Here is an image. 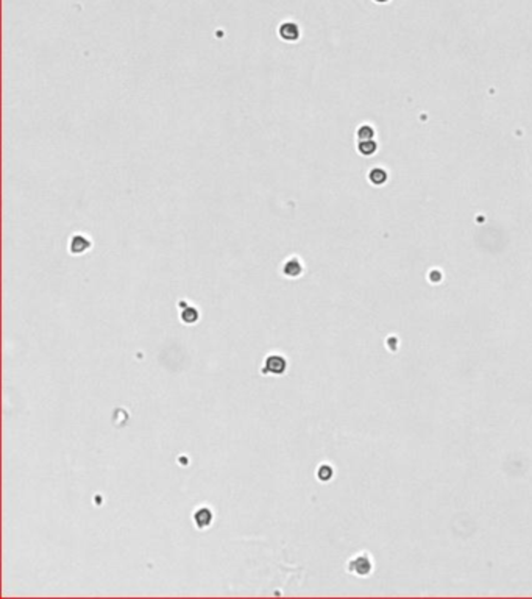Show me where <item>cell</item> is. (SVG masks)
Here are the masks:
<instances>
[{
	"instance_id": "obj_10",
	"label": "cell",
	"mask_w": 532,
	"mask_h": 599,
	"mask_svg": "<svg viewBox=\"0 0 532 599\" xmlns=\"http://www.w3.org/2000/svg\"><path fill=\"white\" fill-rule=\"evenodd\" d=\"M370 180H372L374 184H381V183L386 180V173H384L382 170H380V169H374V170H372V173H370Z\"/></svg>"
},
{
	"instance_id": "obj_5",
	"label": "cell",
	"mask_w": 532,
	"mask_h": 599,
	"mask_svg": "<svg viewBox=\"0 0 532 599\" xmlns=\"http://www.w3.org/2000/svg\"><path fill=\"white\" fill-rule=\"evenodd\" d=\"M281 272H282V275H284V276H286V278H290V279H294V278H298V276H302V275H303V272H304V265H303V261H302V258L295 256V254H292V256H289L286 261L282 262Z\"/></svg>"
},
{
	"instance_id": "obj_9",
	"label": "cell",
	"mask_w": 532,
	"mask_h": 599,
	"mask_svg": "<svg viewBox=\"0 0 532 599\" xmlns=\"http://www.w3.org/2000/svg\"><path fill=\"white\" fill-rule=\"evenodd\" d=\"M374 148H376V145L370 141V139H367V141H362L359 144V151L362 153V155H372V153L374 151Z\"/></svg>"
},
{
	"instance_id": "obj_12",
	"label": "cell",
	"mask_w": 532,
	"mask_h": 599,
	"mask_svg": "<svg viewBox=\"0 0 532 599\" xmlns=\"http://www.w3.org/2000/svg\"><path fill=\"white\" fill-rule=\"evenodd\" d=\"M374 2H378V3H384V2H388V0H374Z\"/></svg>"
},
{
	"instance_id": "obj_8",
	"label": "cell",
	"mask_w": 532,
	"mask_h": 599,
	"mask_svg": "<svg viewBox=\"0 0 532 599\" xmlns=\"http://www.w3.org/2000/svg\"><path fill=\"white\" fill-rule=\"evenodd\" d=\"M332 476H334V468H332L330 464H322V465L317 468V479H318V481L328 482V481L332 479Z\"/></svg>"
},
{
	"instance_id": "obj_4",
	"label": "cell",
	"mask_w": 532,
	"mask_h": 599,
	"mask_svg": "<svg viewBox=\"0 0 532 599\" xmlns=\"http://www.w3.org/2000/svg\"><path fill=\"white\" fill-rule=\"evenodd\" d=\"M192 521H194V525H196L197 529H200V531L208 529L214 521L212 509L208 507V506H198L192 514Z\"/></svg>"
},
{
	"instance_id": "obj_7",
	"label": "cell",
	"mask_w": 532,
	"mask_h": 599,
	"mask_svg": "<svg viewBox=\"0 0 532 599\" xmlns=\"http://www.w3.org/2000/svg\"><path fill=\"white\" fill-rule=\"evenodd\" d=\"M180 320L183 322L184 325H194L200 320V311L196 308V306H190L188 303H184V308L181 309L180 312Z\"/></svg>"
},
{
	"instance_id": "obj_1",
	"label": "cell",
	"mask_w": 532,
	"mask_h": 599,
	"mask_svg": "<svg viewBox=\"0 0 532 599\" xmlns=\"http://www.w3.org/2000/svg\"><path fill=\"white\" fill-rule=\"evenodd\" d=\"M288 359L280 353H270L266 356V359L261 367V373L266 376H281L288 372Z\"/></svg>"
},
{
	"instance_id": "obj_11",
	"label": "cell",
	"mask_w": 532,
	"mask_h": 599,
	"mask_svg": "<svg viewBox=\"0 0 532 599\" xmlns=\"http://www.w3.org/2000/svg\"><path fill=\"white\" fill-rule=\"evenodd\" d=\"M372 134H373V131H372L370 126H367V125H362L360 128L358 130V136H359V139H362V141H367V139H370Z\"/></svg>"
},
{
	"instance_id": "obj_6",
	"label": "cell",
	"mask_w": 532,
	"mask_h": 599,
	"mask_svg": "<svg viewBox=\"0 0 532 599\" xmlns=\"http://www.w3.org/2000/svg\"><path fill=\"white\" fill-rule=\"evenodd\" d=\"M90 247H92V242H90L89 236L82 233L74 234L69 240V253L75 254V256H80V254L89 251Z\"/></svg>"
},
{
	"instance_id": "obj_2",
	"label": "cell",
	"mask_w": 532,
	"mask_h": 599,
	"mask_svg": "<svg viewBox=\"0 0 532 599\" xmlns=\"http://www.w3.org/2000/svg\"><path fill=\"white\" fill-rule=\"evenodd\" d=\"M346 570H348V573H352V575H354V576H360V578L368 576L372 573V570H373V562H372L370 554L358 553L356 556H353L352 559L348 560Z\"/></svg>"
},
{
	"instance_id": "obj_3",
	"label": "cell",
	"mask_w": 532,
	"mask_h": 599,
	"mask_svg": "<svg viewBox=\"0 0 532 599\" xmlns=\"http://www.w3.org/2000/svg\"><path fill=\"white\" fill-rule=\"evenodd\" d=\"M278 36L284 42H296L302 36V28L294 20H284L278 27Z\"/></svg>"
}]
</instances>
